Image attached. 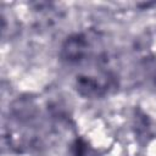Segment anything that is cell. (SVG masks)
<instances>
[{"label": "cell", "instance_id": "6da1fadb", "mask_svg": "<svg viewBox=\"0 0 156 156\" xmlns=\"http://www.w3.org/2000/svg\"><path fill=\"white\" fill-rule=\"evenodd\" d=\"M62 112L52 104H43L37 96L26 94L12 101L4 124V139L16 154L26 155L45 149L54 138Z\"/></svg>", "mask_w": 156, "mask_h": 156}, {"label": "cell", "instance_id": "5b68a950", "mask_svg": "<svg viewBox=\"0 0 156 156\" xmlns=\"http://www.w3.org/2000/svg\"><path fill=\"white\" fill-rule=\"evenodd\" d=\"M71 155L72 156H96V151L89 145V143L85 139L77 136L71 143Z\"/></svg>", "mask_w": 156, "mask_h": 156}, {"label": "cell", "instance_id": "277c9868", "mask_svg": "<svg viewBox=\"0 0 156 156\" xmlns=\"http://www.w3.org/2000/svg\"><path fill=\"white\" fill-rule=\"evenodd\" d=\"M132 129L134 132L135 139L141 146L147 145L155 138V132L150 117L139 107L134 108Z\"/></svg>", "mask_w": 156, "mask_h": 156}, {"label": "cell", "instance_id": "7a4b0ae2", "mask_svg": "<svg viewBox=\"0 0 156 156\" xmlns=\"http://www.w3.org/2000/svg\"><path fill=\"white\" fill-rule=\"evenodd\" d=\"M58 56L63 65L82 69L111 57L104 45L101 33L94 29L69 34L62 41Z\"/></svg>", "mask_w": 156, "mask_h": 156}, {"label": "cell", "instance_id": "3957f363", "mask_svg": "<svg viewBox=\"0 0 156 156\" xmlns=\"http://www.w3.org/2000/svg\"><path fill=\"white\" fill-rule=\"evenodd\" d=\"M73 85L78 95L84 99H102L118 88L119 79L112 67L100 68L77 73Z\"/></svg>", "mask_w": 156, "mask_h": 156}]
</instances>
